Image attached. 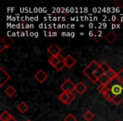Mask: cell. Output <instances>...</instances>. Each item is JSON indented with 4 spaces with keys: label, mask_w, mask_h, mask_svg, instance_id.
Returning <instances> with one entry per match:
<instances>
[{
    "label": "cell",
    "mask_w": 123,
    "mask_h": 121,
    "mask_svg": "<svg viewBox=\"0 0 123 121\" xmlns=\"http://www.w3.org/2000/svg\"><path fill=\"white\" fill-rule=\"evenodd\" d=\"M93 37V39L94 40L96 41V42H99V40H100L101 39H102V32H101V31H96L95 33H94V35H91Z\"/></svg>",
    "instance_id": "ac0fdd59"
},
{
    "label": "cell",
    "mask_w": 123,
    "mask_h": 121,
    "mask_svg": "<svg viewBox=\"0 0 123 121\" xmlns=\"http://www.w3.org/2000/svg\"><path fill=\"white\" fill-rule=\"evenodd\" d=\"M64 63H65V67L68 69H71L76 63L77 61L74 57H73V56L71 55H68L64 57Z\"/></svg>",
    "instance_id": "ba28073f"
},
{
    "label": "cell",
    "mask_w": 123,
    "mask_h": 121,
    "mask_svg": "<svg viewBox=\"0 0 123 121\" xmlns=\"http://www.w3.org/2000/svg\"><path fill=\"white\" fill-rule=\"evenodd\" d=\"M17 109L21 113V114H25V113L29 109V106H28L25 102H21L20 104H18Z\"/></svg>",
    "instance_id": "5bb4252c"
},
{
    "label": "cell",
    "mask_w": 123,
    "mask_h": 121,
    "mask_svg": "<svg viewBox=\"0 0 123 121\" xmlns=\"http://www.w3.org/2000/svg\"><path fill=\"white\" fill-rule=\"evenodd\" d=\"M110 81L111 80L108 78L107 76H106L105 74H104L102 77H99V80H98V82H99V83H101V84H105V85H107V84L109 83Z\"/></svg>",
    "instance_id": "ffe728a7"
},
{
    "label": "cell",
    "mask_w": 123,
    "mask_h": 121,
    "mask_svg": "<svg viewBox=\"0 0 123 121\" xmlns=\"http://www.w3.org/2000/svg\"><path fill=\"white\" fill-rule=\"evenodd\" d=\"M99 66H100V68L104 71L105 73H107L110 70H111V69H112L111 67H110L109 64H108L107 62H103L102 63L99 64Z\"/></svg>",
    "instance_id": "e0dca14e"
},
{
    "label": "cell",
    "mask_w": 123,
    "mask_h": 121,
    "mask_svg": "<svg viewBox=\"0 0 123 121\" xmlns=\"http://www.w3.org/2000/svg\"><path fill=\"white\" fill-rule=\"evenodd\" d=\"M75 98L76 97H75V95H74V92H69V104H70L73 101H74Z\"/></svg>",
    "instance_id": "d4e9b609"
},
{
    "label": "cell",
    "mask_w": 123,
    "mask_h": 121,
    "mask_svg": "<svg viewBox=\"0 0 123 121\" xmlns=\"http://www.w3.org/2000/svg\"><path fill=\"white\" fill-rule=\"evenodd\" d=\"M117 77L123 82V67L117 72Z\"/></svg>",
    "instance_id": "484cf974"
},
{
    "label": "cell",
    "mask_w": 123,
    "mask_h": 121,
    "mask_svg": "<svg viewBox=\"0 0 123 121\" xmlns=\"http://www.w3.org/2000/svg\"><path fill=\"white\" fill-rule=\"evenodd\" d=\"M99 67H100V66H99V64L97 62V61L94 60V61H92L87 67H85L83 69V73L84 74V76H85L89 81H91V82L95 83V82H98V80L95 78V77H94V72H96V70H97Z\"/></svg>",
    "instance_id": "7a4b0ae2"
},
{
    "label": "cell",
    "mask_w": 123,
    "mask_h": 121,
    "mask_svg": "<svg viewBox=\"0 0 123 121\" xmlns=\"http://www.w3.org/2000/svg\"><path fill=\"white\" fill-rule=\"evenodd\" d=\"M11 117H12V115L7 110L3 111L2 114H0V119H1V121H8Z\"/></svg>",
    "instance_id": "9a60e30c"
},
{
    "label": "cell",
    "mask_w": 123,
    "mask_h": 121,
    "mask_svg": "<svg viewBox=\"0 0 123 121\" xmlns=\"http://www.w3.org/2000/svg\"><path fill=\"white\" fill-rule=\"evenodd\" d=\"M114 4L116 7L123 8V0H116V1H114Z\"/></svg>",
    "instance_id": "cb8c5ba5"
},
{
    "label": "cell",
    "mask_w": 123,
    "mask_h": 121,
    "mask_svg": "<svg viewBox=\"0 0 123 121\" xmlns=\"http://www.w3.org/2000/svg\"><path fill=\"white\" fill-rule=\"evenodd\" d=\"M16 92H17L16 89L11 85H9V87H7L5 89H4V93L9 98H12L13 96H14L16 94Z\"/></svg>",
    "instance_id": "4fadbf2b"
},
{
    "label": "cell",
    "mask_w": 123,
    "mask_h": 121,
    "mask_svg": "<svg viewBox=\"0 0 123 121\" xmlns=\"http://www.w3.org/2000/svg\"><path fill=\"white\" fill-rule=\"evenodd\" d=\"M83 117H84V119H85L86 121H91L93 119H94V114H93L90 110H88V111H86L84 114H83Z\"/></svg>",
    "instance_id": "2e32d148"
},
{
    "label": "cell",
    "mask_w": 123,
    "mask_h": 121,
    "mask_svg": "<svg viewBox=\"0 0 123 121\" xmlns=\"http://www.w3.org/2000/svg\"><path fill=\"white\" fill-rule=\"evenodd\" d=\"M107 88L102 95L106 100L119 105L123 101V82L118 77L113 78L107 84Z\"/></svg>",
    "instance_id": "6da1fadb"
},
{
    "label": "cell",
    "mask_w": 123,
    "mask_h": 121,
    "mask_svg": "<svg viewBox=\"0 0 123 121\" xmlns=\"http://www.w3.org/2000/svg\"><path fill=\"white\" fill-rule=\"evenodd\" d=\"M8 121H17V119H16L15 118H14V117H13V116H12V117H11L10 119H9Z\"/></svg>",
    "instance_id": "4316f807"
},
{
    "label": "cell",
    "mask_w": 123,
    "mask_h": 121,
    "mask_svg": "<svg viewBox=\"0 0 123 121\" xmlns=\"http://www.w3.org/2000/svg\"><path fill=\"white\" fill-rule=\"evenodd\" d=\"M10 78V75L4 70V67H0V87H4V84L7 82H9Z\"/></svg>",
    "instance_id": "5b68a950"
},
{
    "label": "cell",
    "mask_w": 123,
    "mask_h": 121,
    "mask_svg": "<svg viewBox=\"0 0 123 121\" xmlns=\"http://www.w3.org/2000/svg\"><path fill=\"white\" fill-rule=\"evenodd\" d=\"M58 100H59L62 104L68 105L69 104V92H62L58 96Z\"/></svg>",
    "instance_id": "9c48e42d"
},
{
    "label": "cell",
    "mask_w": 123,
    "mask_h": 121,
    "mask_svg": "<svg viewBox=\"0 0 123 121\" xmlns=\"http://www.w3.org/2000/svg\"><path fill=\"white\" fill-rule=\"evenodd\" d=\"M64 67H65V63H64V58H63L62 60H61V62H60L59 63H58L57 65L54 67V68L56 69L57 72H61Z\"/></svg>",
    "instance_id": "44dd1931"
},
{
    "label": "cell",
    "mask_w": 123,
    "mask_h": 121,
    "mask_svg": "<svg viewBox=\"0 0 123 121\" xmlns=\"http://www.w3.org/2000/svg\"><path fill=\"white\" fill-rule=\"evenodd\" d=\"M106 88H107V86H106L105 84H101V83H99V85L97 87L98 91H99V92H100L101 94H102L103 92H105V91L106 90Z\"/></svg>",
    "instance_id": "7402d4cb"
},
{
    "label": "cell",
    "mask_w": 123,
    "mask_h": 121,
    "mask_svg": "<svg viewBox=\"0 0 123 121\" xmlns=\"http://www.w3.org/2000/svg\"><path fill=\"white\" fill-rule=\"evenodd\" d=\"M105 40L107 41L109 44H113L114 42H116V40H117V36L115 33H113L112 31H110L109 33L105 35Z\"/></svg>",
    "instance_id": "30bf717a"
},
{
    "label": "cell",
    "mask_w": 123,
    "mask_h": 121,
    "mask_svg": "<svg viewBox=\"0 0 123 121\" xmlns=\"http://www.w3.org/2000/svg\"><path fill=\"white\" fill-rule=\"evenodd\" d=\"M105 75L107 76V77L110 79V80H112L113 78H115V77H117V72H115V70L111 69V70H110L107 73H105Z\"/></svg>",
    "instance_id": "d6986e66"
},
{
    "label": "cell",
    "mask_w": 123,
    "mask_h": 121,
    "mask_svg": "<svg viewBox=\"0 0 123 121\" xmlns=\"http://www.w3.org/2000/svg\"><path fill=\"white\" fill-rule=\"evenodd\" d=\"M34 77L38 82H40V83H43V82L47 79L48 75L42 70V69H41V70H39L36 74H35Z\"/></svg>",
    "instance_id": "52a82bcc"
},
{
    "label": "cell",
    "mask_w": 123,
    "mask_h": 121,
    "mask_svg": "<svg viewBox=\"0 0 123 121\" xmlns=\"http://www.w3.org/2000/svg\"><path fill=\"white\" fill-rule=\"evenodd\" d=\"M86 90H87V86H86L85 84L84 83V82H79L78 84H76V89H75V91L79 94L82 95V94L84 93V92H86Z\"/></svg>",
    "instance_id": "7c38bea8"
},
{
    "label": "cell",
    "mask_w": 123,
    "mask_h": 121,
    "mask_svg": "<svg viewBox=\"0 0 123 121\" xmlns=\"http://www.w3.org/2000/svg\"><path fill=\"white\" fill-rule=\"evenodd\" d=\"M64 121H77V119H76V117H74L72 114H68V116L65 117Z\"/></svg>",
    "instance_id": "603a6c76"
},
{
    "label": "cell",
    "mask_w": 123,
    "mask_h": 121,
    "mask_svg": "<svg viewBox=\"0 0 123 121\" xmlns=\"http://www.w3.org/2000/svg\"><path fill=\"white\" fill-rule=\"evenodd\" d=\"M61 89L62 92H73L76 89V85L72 82L71 79H67L61 84Z\"/></svg>",
    "instance_id": "277c9868"
},
{
    "label": "cell",
    "mask_w": 123,
    "mask_h": 121,
    "mask_svg": "<svg viewBox=\"0 0 123 121\" xmlns=\"http://www.w3.org/2000/svg\"><path fill=\"white\" fill-rule=\"evenodd\" d=\"M47 52L51 55V56H61L62 52V48L60 47L58 45L52 44L47 48Z\"/></svg>",
    "instance_id": "8992f818"
},
{
    "label": "cell",
    "mask_w": 123,
    "mask_h": 121,
    "mask_svg": "<svg viewBox=\"0 0 123 121\" xmlns=\"http://www.w3.org/2000/svg\"><path fill=\"white\" fill-rule=\"evenodd\" d=\"M25 121H31V120H30V119H27V120H25Z\"/></svg>",
    "instance_id": "83f0119b"
},
{
    "label": "cell",
    "mask_w": 123,
    "mask_h": 121,
    "mask_svg": "<svg viewBox=\"0 0 123 121\" xmlns=\"http://www.w3.org/2000/svg\"><path fill=\"white\" fill-rule=\"evenodd\" d=\"M14 38L9 35H5L4 37L1 38L0 40V43H1V48H0V52H3L4 50L9 48L13 44H14Z\"/></svg>",
    "instance_id": "3957f363"
},
{
    "label": "cell",
    "mask_w": 123,
    "mask_h": 121,
    "mask_svg": "<svg viewBox=\"0 0 123 121\" xmlns=\"http://www.w3.org/2000/svg\"><path fill=\"white\" fill-rule=\"evenodd\" d=\"M64 57H62V56H51V57L48 59V62L51 67H55L60 62L61 60H62Z\"/></svg>",
    "instance_id": "8fae6325"
}]
</instances>
